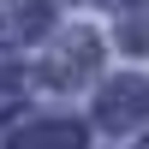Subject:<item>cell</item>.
<instances>
[{
    "instance_id": "6da1fadb",
    "label": "cell",
    "mask_w": 149,
    "mask_h": 149,
    "mask_svg": "<svg viewBox=\"0 0 149 149\" xmlns=\"http://www.w3.org/2000/svg\"><path fill=\"white\" fill-rule=\"evenodd\" d=\"M102 66V42H95L90 30H72L54 42V54L42 60V78L54 84V90H78V84H90V72Z\"/></svg>"
},
{
    "instance_id": "7a4b0ae2",
    "label": "cell",
    "mask_w": 149,
    "mask_h": 149,
    "mask_svg": "<svg viewBox=\"0 0 149 149\" xmlns=\"http://www.w3.org/2000/svg\"><path fill=\"white\" fill-rule=\"evenodd\" d=\"M95 119H102V131H131V125H143V119H149V84H143V78H113V84H102Z\"/></svg>"
},
{
    "instance_id": "3957f363",
    "label": "cell",
    "mask_w": 149,
    "mask_h": 149,
    "mask_svg": "<svg viewBox=\"0 0 149 149\" xmlns=\"http://www.w3.org/2000/svg\"><path fill=\"white\" fill-rule=\"evenodd\" d=\"M12 149H84V131L78 125H30V131H18L12 137Z\"/></svg>"
},
{
    "instance_id": "277c9868",
    "label": "cell",
    "mask_w": 149,
    "mask_h": 149,
    "mask_svg": "<svg viewBox=\"0 0 149 149\" xmlns=\"http://www.w3.org/2000/svg\"><path fill=\"white\" fill-rule=\"evenodd\" d=\"M48 18H54V12H48V0H18V6L0 18V36H42Z\"/></svg>"
},
{
    "instance_id": "5b68a950",
    "label": "cell",
    "mask_w": 149,
    "mask_h": 149,
    "mask_svg": "<svg viewBox=\"0 0 149 149\" xmlns=\"http://www.w3.org/2000/svg\"><path fill=\"white\" fill-rule=\"evenodd\" d=\"M18 95H24V72H0V113H6V107H18Z\"/></svg>"
},
{
    "instance_id": "8992f818",
    "label": "cell",
    "mask_w": 149,
    "mask_h": 149,
    "mask_svg": "<svg viewBox=\"0 0 149 149\" xmlns=\"http://www.w3.org/2000/svg\"><path fill=\"white\" fill-rule=\"evenodd\" d=\"M125 48H149V24L143 18H125Z\"/></svg>"
},
{
    "instance_id": "52a82bcc",
    "label": "cell",
    "mask_w": 149,
    "mask_h": 149,
    "mask_svg": "<svg viewBox=\"0 0 149 149\" xmlns=\"http://www.w3.org/2000/svg\"><path fill=\"white\" fill-rule=\"evenodd\" d=\"M143 149H149V137H143Z\"/></svg>"
}]
</instances>
